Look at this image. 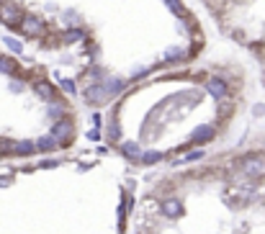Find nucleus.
<instances>
[{
	"label": "nucleus",
	"instance_id": "obj_19",
	"mask_svg": "<svg viewBox=\"0 0 265 234\" xmlns=\"http://www.w3.org/2000/svg\"><path fill=\"white\" fill-rule=\"evenodd\" d=\"M198 160H204V152L196 149V152H188L183 160H178V165H186V162H198Z\"/></svg>",
	"mask_w": 265,
	"mask_h": 234
},
{
	"label": "nucleus",
	"instance_id": "obj_25",
	"mask_svg": "<svg viewBox=\"0 0 265 234\" xmlns=\"http://www.w3.org/2000/svg\"><path fill=\"white\" fill-rule=\"evenodd\" d=\"M0 5H3V0H0Z\"/></svg>",
	"mask_w": 265,
	"mask_h": 234
},
{
	"label": "nucleus",
	"instance_id": "obj_6",
	"mask_svg": "<svg viewBox=\"0 0 265 234\" xmlns=\"http://www.w3.org/2000/svg\"><path fill=\"white\" fill-rule=\"evenodd\" d=\"M36 149V144L31 142H3L0 144V152H16V155H31Z\"/></svg>",
	"mask_w": 265,
	"mask_h": 234
},
{
	"label": "nucleus",
	"instance_id": "obj_23",
	"mask_svg": "<svg viewBox=\"0 0 265 234\" xmlns=\"http://www.w3.org/2000/svg\"><path fill=\"white\" fill-rule=\"evenodd\" d=\"M11 90H13V93H18V90H23V85H21V83H13Z\"/></svg>",
	"mask_w": 265,
	"mask_h": 234
},
{
	"label": "nucleus",
	"instance_id": "obj_12",
	"mask_svg": "<svg viewBox=\"0 0 265 234\" xmlns=\"http://www.w3.org/2000/svg\"><path fill=\"white\" fill-rule=\"evenodd\" d=\"M57 144H59V142L54 139L52 134H47V137H41L39 142H36V149H41V152H52L54 147H57Z\"/></svg>",
	"mask_w": 265,
	"mask_h": 234
},
{
	"label": "nucleus",
	"instance_id": "obj_21",
	"mask_svg": "<svg viewBox=\"0 0 265 234\" xmlns=\"http://www.w3.org/2000/svg\"><path fill=\"white\" fill-rule=\"evenodd\" d=\"M252 113H255V116H263V113H265V106H255Z\"/></svg>",
	"mask_w": 265,
	"mask_h": 234
},
{
	"label": "nucleus",
	"instance_id": "obj_16",
	"mask_svg": "<svg viewBox=\"0 0 265 234\" xmlns=\"http://www.w3.org/2000/svg\"><path fill=\"white\" fill-rule=\"evenodd\" d=\"M183 54H186V49L183 47H170L165 52V62H175V59H183Z\"/></svg>",
	"mask_w": 265,
	"mask_h": 234
},
{
	"label": "nucleus",
	"instance_id": "obj_10",
	"mask_svg": "<svg viewBox=\"0 0 265 234\" xmlns=\"http://www.w3.org/2000/svg\"><path fill=\"white\" fill-rule=\"evenodd\" d=\"M70 134H72V124H70V121H59L57 126H54V131H52V137H54V139H57V142H59V139H67V137H70Z\"/></svg>",
	"mask_w": 265,
	"mask_h": 234
},
{
	"label": "nucleus",
	"instance_id": "obj_8",
	"mask_svg": "<svg viewBox=\"0 0 265 234\" xmlns=\"http://www.w3.org/2000/svg\"><path fill=\"white\" fill-rule=\"evenodd\" d=\"M162 214L165 216H180L183 214V201H178V198H170V201H162Z\"/></svg>",
	"mask_w": 265,
	"mask_h": 234
},
{
	"label": "nucleus",
	"instance_id": "obj_17",
	"mask_svg": "<svg viewBox=\"0 0 265 234\" xmlns=\"http://www.w3.org/2000/svg\"><path fill=\"white\" fill-rule=\"evenodd\" d=\"M85 36V31L83 29H70L67 34H65V44H75V41H80Z\"/></svg>",
	"mask_w": 265,
	"mask_h": 234
},
{
	"label": "nucleus",
	"instance_id": "obj_11",
	"mask_svg": "<svg viewBox=\"0 0 265 234\" xmlns=\"http://www.w3.org/2000/svg\"><path fill=\"white\" fill-rule=\"evenodd\" d=\"M121 152H124L129 160H139V157H142L139 144H136V142H124V144H121Z\"/></svg>",
	"mask_w": 265,
	"mask_h": 234
},
{
	"label": "nucleus",
	"instance_id": "obj_1",
	"mask_svg": "<svg viewBox=\"0 0 265 234\" xmlns=\"http://www.w3.org/2000/svg\"><path fill=\"white\" fill-rule=\"evenodd\" d=\"M242 175H247L250 180H260L265 178V155H247L240 162Z\"/></svg>",
	"mask_w": 265,
	"mask_h": 234
},
{
	"label": "nucleus",
	"instance_id": "obj_15",
	"mask_svg": "<svg viewBox=\"0 0 265 234\" xmlns=\"http://www.w3.org/2000/svg\"><path fill=\"white\" fill-rule=\"evenodd\" d=\"M0 72L3 75H16V62L11 57H0Z\"/></svg>",
	"mask_w": 265,
	"mask_h": 234
},
{
	"label": "nucleus",
	"instance_id": "obj_4",
	"mask_svg": "<svg viewBox=\"0 0 265 234\" xmlns=\"http://www.w3.org/2000/svg\"><path fill=\"white\" fill-rule=\"evenodd\" d=\"M206 90H208V95L211 98H216V101L229 98V85H227L224 77H208L206 80Z\"/></svg>",
	"mask_w": 265,
	"mask_h": 234
},
{
	"label": "nucleus",
	"instance_id": "obj_7",
	"mask_svg": "<svg viewBox=\"0 0 265 234\" xmlns=\"http://www.w3.org/2000/svg\"><path fill=\"white\" fill-rule=\"evenodd\" d=\"M211 139H214V129L208 124H201L190 131V142H196V144H204V142H211Z\"/></svg>",
	"mask_w": 265,
	"mask_h": 234
},
{
	"label": "nucleus",
	"instance_id": "obj_24",
	"mask_svg": "<svg viewBox=\"0 0 265 234\" xmlns=\"http://www.w3.org/2000/svg\"><path fill=\"white\" fill-rule=\"evenodd\" d=\"M0 185H8V180H5V178H0Z\"/></svg>",
	"mask_w": 265,
	"mask_h": 234
},
{
	"label": "nucleus",
	"instance_id": "obj_22",
	"mask_svg": "<svg viewBox=\"0 0 265 234\" xmlns=\"http://www.w3.org/2000/svg\"><path fill=\"white\" fill-rule=\"evenodd\" d=\"M100 134H98V129H93V131H88V139H98Z\"/></svg>",
	"mask_w": 265,
	"mask_h": 234
},
{
	"label": "nucleus",
	"instance_id": "obj_5",
	"mask_svg": "<svg viewBox=\"0 0 265 234\" xmlns=\"http://www.w3.org/2000/svg\"><path fill=\"white\" fill-rule=\"evenodd\" d=\"M85 101L93 103V106H100V103L111 101V93L106 90V85H93V88L85 90Z\"/></svg>",
	"mask_w": 265,
	"mask_h": 234
},
{
	"label": "nucleus",
	"instance_id": "obj_9",
	"mask_svg": "<svg viewBox=\"0 0 265 234\" xmlns=\"http://www.w3.org/2000/svg\"><path fill=\"white\" fill-rule=\"evenodd\" d=\"M34 90H36V95L44 98L47 103H52V101H54V90H52V85H49V83H44V80L34 83Z\"/></svg>",
	"mask_w": 265,
	"mask_h": 234
},
{
	"label": "nucleus",
	"instance_id": "obj_2",
	"mask_svg": "<svg viewBox=\"0 0 265 234\" xmlns=\"http://www.w3.org/2000/svg\"><path fill=\"white\" fill-rule=\"evenodd\" d=\"M0 21H3L5 26H11V29H16V26H21L23 13L18 11V5H13V3H3V5H0Z\"/></svg>",
	"mask_w": 265,
	"mask_h": 234
},
{
	"label": "nucleus",
	"instance_id": "obj_20",
	"mask_svg": "<svg viewBox=\"0 0 265 234\" xmlns=\"http://www.w3.org/2000/svg\"><path fill=\"white\" fill-rule=\"evenodd\" d=\"M62 88H65V90H67L70 95L75 93V83H72V80H65V77H62Z\"/></svg>",
	"mask_w": 265,
	"mask_h": 234
},
{
	"label": "nucleus",
	"instance_id": "obj_13",
	"mask_svg": "<svg viewBox=\"0 0 265 234\" xmlns=\"http://www.w3.org/2000/svg\"><path fill=\"white\" fill-rule=\"evenodd\" d=\"M165 5L172 11V16H175V18H186V5H183L180 0H165Z\"/></svg>",
	"mask_w": 265,
	"mask_h": 234
},
{
	"label": "nucleus",
	"instance_id": "obj_18",
	"mask_svg": "<svg viewBox=\"0 0 265 234\" xmlns=\"http://www.w3.org/2000/svg\"><path fill=\"white\" fill-rule=\"evenodd\" d=\"M3 41H5V47L11 49V52H16V54H21V52H23V44H21V41H16V39H11V36H3Z\"/></svg>",
	"mask_w": 265,
	"mask_h": 234
},
{
	"label": "nucleus",
	"instance_id": "obj_14",
	"mask_svg": "<svg viewBox=\"0 0 265 234\" xmlns=\"http://www.w3.org/2000/svg\"><path fill=\"white\" fill-rule=\"evenodd\" d=\"M160 160H162V152H154V149L142 152V157H139V162H144V165H154V162H160Z\"/></svg>",
	"mask_w": 265,
	"mask_h": 234
},
{
	"label": "nucleus",
	"instance_id": "obj_3",
	"mask_svg": "<svg viewBox=\"0 0 265 234\" xmlns=\"http://www.w3.org/2000/svg\"><path fill=\"white\" fill-rule=\"evenodd\" d=\"M21 31H23L26 36H41L44 31H47V23H44L41 16H23Z\"/></svg>",
	"mask_w": 265,
	"mask_h": 234
}]
</instances>
